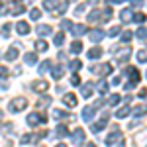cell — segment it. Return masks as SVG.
Returning a JSON list of instances; mask_svg holds the SVG:
<instances>
[{
    "label": "cell",
    "mask_w": 147,
    "mask_h": 147,
    "mask_svg": "<svg viewBox=\"0 0 147 147\" xmlns=\"http://www.w3.org/2000/svg\"><path fill=\"white\" fill-rule=\"evenodd\" d=\"M88 37H90L92 41L96 43V41L104 39V32H102V30H90V32H88Z\"/></svg>",
    "instance_id": "cell-9"
},
{
    "label": "cell",
    "mask_w": 147,
    "mask_h": 147,
    "mask_svg": "<svg viewBox=\"0 0 147 147\" xmlns=\"http://www.w3.org/2000/svg\"><path fill=\"white\" fill-rule=\"evenodd\" d=\"M39 122L45 124L47 116H43V114H30V116H28V124H30V125H37Z\"/></svg>",
    "instance_id": "cell-5"
},
{
    "label": "cell",
    "mask_w": 147,
    "mask_h": 147,
    "mask_svg": "<svg viewBox=\"0 0 147 147\" xmlns=\"http://www.w3.org/2000/svg\"><path fill=\"white\" fill-rule=\"evenodd\" d=\"M2 34L8 37V34H10V26H8V24H6V26H2Z\"/></svg>",
    "instance_id": "cell-42"
},
{
    "label": "cell",
    "mask_w": 147,
    "mask_h": 147,
    "mask_svg": "<svg viewBox=\"0 0 147 147\" xmlns=\"http://www.w3.org/2000/svg\"><path fill=\"white\" fill-rule=\"evenodd\" d=\"M26 106H28V100H26V98H16V100L10 102L8 108H10V112H20V110H24Z\"/></svg>",
    "instance_id": "cell-2"
},
{
    "label": "cell",
    "mask_w": 147,
    "mask_h": 147,
    "mask_svg": "<svg viewBox=\"0 0 147 147\" xmlns=\"http://www.w3.org/2000/svg\"><path fill=\"white\" fill-rule=\"evenodd\" d=\"M120 100H122V98H120V94H112V96H110V100H108V104H112V106H116V104H118Z\"/></svg>",
    "instance_id": "cell-35"
},
{
    "label": "cell",
    "mask_w": 147,
    "mask_h": 147,
    "mask_svg": "<svg viewBox=\"0 0 147 147\" xmlns=\"http://www.w3.org/2000/svg\"><path fill=\"white\" fill-rule=\"evenodd\" d=\"M47 88H49V84H47L45 80H37V82L34 84V90L35 92H45Z\"/></svg>",
    "instance_id": "cell-13"
},
{
    "label": "cell",
    "mask_w": 147,
    "mask_h": 147,
    "mask_svg": "<svg viewBox=\"0 0 147 147\" xmlns=\"http://www.w3.org/2000/svg\"><path fill=\"white\" fill-rule=\"evenodd\" d=\"M92 73H98L100 77H106V75H110L112 73V65L110 63H102L100 67H90Z\"/></svg>",
    "instance_id": "cell-3"
},
{
    "label": "cell",
    "mask_w": 147,
    "mask_h": 147,
    "mask_svg": "<svg viewBox=\"0 0 147 147\" xmlns=\"http://www.w3.org/2000/svg\"><path fill=\"white\" fill-rule=\"evenodd\" d=\"M24 61H26L28 65H34V63H37V55H35V53H26V55H24Z\"/></svg>",
    "instance_id": "cell-17"
},
{
    "label": "cell",
    "mask_w": 147,
    "mask_h": 147,
    "mask_svg": "<svg viewBox=\"0 0 147 147\" xmlns=\"http://www.w3.org/2000/svg\"><path fill=\"white\" fill-rule=\"evenodd\" d=\"M30 16H32V20H39V18H41V10L34 8V10L30 12Z\"/></svg>",
    "instance_id": "cell-33"
},
{
    "label": "cell",
    "mask_w": 147,
    "mask_h": 147,
    "mask_svg": "<svg viewBox=\"0 0 147 147\" xmlns=\"http://www.w3.org/2000/svg\"><path fill=\"white\" fill-rule=\"evenodd\" d=\"M80 94H82L84 98H88L92 94V82H84V86H80Z\"/></svg>",
    "instance_id": "cell-12"
},
{
    "label": "cell",
    "mask_w": 147,
    "mask_h": 147,
    "mask_svg": "<svg viewBox=\"0 0 147 147\" xmlns=\"http://www.w3.org/2000/svg\"><path fill=\"white\" fill-rule=\"evenodd\" d=\"M131 37H134V34H131V32H124V35H122V39H124V41H129Z\"/></svg>",
    "instance_id": "cell-40"
},
{
    "label": "cell",
    "mask_w": 147,
    "mask_h": 147,
    "mask_svg": "<svg viewBox=\"0 0 147 147\" xmlns=\"http://www.w3.org/2000/svg\"><path fill=\"white\" fill-rule=\"evenodd\" d=\"M84 141V131L82 129H75V134H73V143H82Z\"/></svg>",
    "instance_id": "cell-10"
},
{
    "label": "cell",
    "mask_w": 147,
    "mask_h": 147,
    "mask_svg": "<svg viewBox=\"0 0 147 147\" xmlns=\"http://www.w3.org/2000/svg\"><path fill=\"white\" fill-rule=\"evenodd\" d=\"M71 82H73V84H79V82H80L79 75H73V77H71Z\"/></svg>",
    "instance_id": "cell-43"
},
{
    "label": "cell",
    "mask_w": 147,
    "mask_h": 147,
    "mask_svg": "<svg viewBox=\"0 0 147 147\" xmlns=\"http://www.w3.org/2000/svg\"><path fill=\"white\" fill-rule=\"evenodd\" d=\"M12 2H22V0H12Z\"/></svg>",
    "instance_id": "cell-50"
},
{
    "label": "cell",
    "mask_w": 147,
    "mask_h": 147,
    "mask_svg": "<svg viewBox=\"0 0 147 147\" xmlns=\"http://www.w3.org/2000/svg\"><path fill=\"white\" fill-rule=\"evenodd\" d=\"M120 137H122V131H120V127H116L112 134L106 137V143H108V145H114V143H116V141H118Z\"/></svg>",
    "instance_id": "cell-7"
},
{
    "label": "cell",
    "mask_w": 147,
    "mask_h": 147,
    "mask_svg": "<svg viewBox=\"0 0 147 147\" xmlns=\"http://www.w3.org/2000/svg\"><path fill=\"white\" fill-rule=\"evenodd\" d=\"M6 61H14V59H18V49L16 47H10L8 51H6Z\"/></svg>",
    "instance_id": "cell-15"
},
{
    "label": "cell",
    "mask_w": 147,
    "mask_h": 147,
    "mask_svg": "<svg viewBox=\"0 0 147 147\" xmlns=\"http://www.w3.org/2000/svg\"><path fill=\"white\" fill-rule=\"evenodd\" d=\"M136 35L139 37V39H147V28H139L136 32Z\"/></svg>",
    "instance_id": "cell-30"
},
{
    "label": "cell",
    "mask_w": 147,
    "mask_h": 147,
    "mask_svg": "<svg viewBox=\"0 0 147 147\" xmlns=\"http://www.w3.org/2000/svg\"><path fill=\"white\" fill-rule=\"evenodd\" d=\"M127 75H129V82L125 84V88L129 90V88H134L137 82H139V71L136 67H127Z\"/></svg>",
    "instance_id": "cell-1"
},
{
    "label": "cell",
    "mask_w": 147,
    "mask_h": 147,
    "mask_svg": "<svg viewBox=\"0 0 147 147\" xmlns=\"http://www.w3.org/2000/svg\"><path fill=\"white\" fill-rule=\"evenodd\" d=\"M116 55V61L118 63H124L127 57L131 55V49H127V47H124V49H118V53H114Z\"/></svg>",
    "instance_id": "cell-6"
},
{
    "label": "cell",
    "mask_w": 147,
    "mask_h": 147,
    "mask_svg": "<svg viewBox=\"0 0 147 147\" xmlns=\"http://www.w3.org/2000/svg\"><path fill=\"white\" fill-rule=\"evenodd\" d=\"M134 20H136V22H145V14H136V16H134Z\"/></svg>",
    "instance_id": "cell-39"
},
{
    "label": "cell",
    "mask_w": 147,
    "mask_h": 147,
    "mask_svg": "<svg viewBox=\"0 0 147 147\" xmlns=\"http://www.w3.org/2000/svg\"><path fill=\"white\" fill-rule=\"evenodd\" d=\"M63 41H65V35H63V34H57L55 39H53V43H55V45H63Z\"/></svg>",
    "instance_id": "cell-31"
},
{
    "label": "cell",
    "mask_w": 147,
    "mask_h": 147,
    "mask_svg": "<svg viewBox=\"0 0 147 147\" xmlns=\"http://www.w3.org/2000/svg\"><path fill=\"white\" fill-rule=\"evenodd\" d=\"M98 92H100V94H106V92H108V84H106V82H100V84H98Z\"/></svg>",
    "instance_id": "cell-38"
},
{
    "label": "cell",
    "mask_w": 147,
    "mask_h": 147,
    "mask_svg": "<svg viewBox=\"0 0 147 147\" xmlns=\"http://www.w3.org/2000/svg\"><path fill=\"white\" fill-rule=\"evenodd\" d=\"M102 55V49L100 47H92L90 51H88V59H98Z\"/></svg>",
    "instance_id": "cell-18"
},
{
    "label": "cell",
    "mask_w": 147,
    "mask_h": 147,
    "mask_svg": "<svg viewBox=\"0 0 147 147\" xmlns=\"http://www.w3.org/2000/svg\"><path fill=\"white\" fill-rule=\"evenodd\" d=\"M131 114L134 116H143V114H147V106H136V108H131Z\"/></svg>",
    "instance_id": "cell-20"
},
{
    "label": "cell",
    "mask_w": 147,
    "mask_h": 147,
    "mask_svg": "<svg viewBox=\"0 0 147 147\" xmlns=\"http://www.w3.org/2000/svg\"><path fill=\"white\" fill-rule=\"evenodd\" d=\"M106 124H108V114H104V116H102V120H98L96 124L90 125V131H94V134H100L102 129L106 127Z\"/></svg>",
    "instance_id": "cell-4"
},
{
    "label": "cell",
    "mask_w": 147,
    "mask_h": 147,
    "mask_svg": "<svg viewBox=\"0 0 147 147\" xmlns=\"http://www.w3.org/2000/svg\"><path fill=\"white\" fill-rule=\"evenodd\" d=\"M43 6H45V10H55V6H59V0H45L43 2Z\"/></svg>",
    "instance_id": "cell-19"
},
{
    "label": "cell",
    "mask_w": 147,
    "mask_h": 147,
    "mask_svg": "<svg viewBox=\"0 0 147 147\" xmlns=\"http://www.w3.org/2000/svg\"><path fill=\"white\" fill-rule=\"evenodd\" d=\"M16 30H18V34H20V35L30 34V26H28L26 22H18V24H16Z\"/></svg>",
    "instance_id": "cell-11"
},
{
    "label": "cell",
    "mask_w": 147,
    "mask_h": 147,
    "mask_svg": "<svg viewBox=\"0 0 147 147\" xmlns=\"http://www.w3.org/2000/svg\"><path fill=\"white\" fill-rule=\"evenodd\" d=\"M118 34H120V28H118V26H114V28H110V32H108V35H110V37H116Z\"/></svg>",
    "instance_id": "cell-37"
},
{
    "label": "cell",
    "mask_w": 147,
    "mask_h": 147,
    "mask_svg": "<svg viewBox=\"0 0 147 147\" xmlns=\"http://www.w3.org/2000/svg\"><path fill=\"white\" fill-rule=\"evenodd\" d=\"M84 147H96V145H94V143H86Z\"/></svg>",
    "instance_id": "cell-47"
},
{
    "label": "cell",
    "mask_w": 147,
    "mask_h": 147,
    "mask_svg": "<svg viewBox=\"0 0 147 147\" xmlns=\"http://www.w3.org/2000/svg\"><path fill=\"white\" fill-rule=\"evenodd\" d=\"M24 12H26V6H22V2H20V4H16V8L10 10V14L12 16H18V14H24Z\"/></svg>",
    "instance_id": "cell-21"
},
{
    "label": "cell",
    "mask_w": 147,
    "mask_h": 147,
    "mask_svg": "<svg viewBox=\"0 0 147 147\" xmlns=\"http://www.w3.org/2000/svg\"><path fill=\"white\" fill-rule=\"evenodd\" d=\"M35 49L37 51H47V43L43 39H39V41H35Z\"/></svg>",
    "instance_id": "cell-27"
},
{
    "label": "cell",
    "mask_w": 147,
    "mask_h": 147,
    "mask_svg": "<svg viewBox=\"0 0 147 147\" xmlns=\"http://www.w3.org/2000/svg\"><path fill=\"white\" fill-rule=\"evenodd\" d=\"M141 2H143V0H131V4H136V6H139Z\"/></svg>",
    "instance_id": "cell-46"
},
{
    "label": "cell",
    "mask_w": 147,
    "mask_h": 147,
    "mask_svg": "<svg viewBox=\"0 0 147 147\" xmlns=\"http://www.w3.org/2000/svg\"><path fill=\"white\" fill-rule=\"evenodd\" d=\"M49 65H51V61H43V63L39 65V73H47V69H49Z\"/></svg>",
    "instance_id": "cell-36"
},
{
    "label": "cell",
    "mask_w": 147,
    "mask_h": 147,
    "mask_svg": "<svg viewBox=\"0 0 147 147\" xmlns=\"http://www.w3.org/2000/svg\"><path fill=\"white\" fill-rule=\"evenodd\" d=\"M6 75H8V69H6V67H2V65H0V77H6Z\"/></svg>",
    "instance_id": "cell-44"
},
{
    "label": "cell",
    "mask_w": 147,
    "mask_h": 147,
    "mask_svg": "<svg viewBox=\"0 0 147 147\" xmlns=\"http://www.w3.org/2000/svg\"><path fill=\"white\" fill-rule=\"evenodd\" d=\"M120 18H122V22H129L134 16H131V10H122L120 12Z\"/></svg>",
    "instance_id": "cell-24"
},
{
    "label": "cell",
    "mask_w": 147,
    "mask_h": 147,
    "mask_svg": "<svg viewBox=\"0 0 147 147\" xmlns=\"http://www.w3.org/2000/svg\"><path fill=\"white\" fill-rule=\"evenodd\" d=\"M57 147H67V145H63V143H59V145H57Z\"/></svg>",
    "instance_id": "cell-49"
},
{
    "label": "cell",
    "mask_w": 147,
    "mask_h": 147,
    "mask_svg": "<svg viewBox=\"0 0 147 147\" xmlns=\"http://www.w3.org/2000/svg\"><path fill=\"white\" fill-rule=\"evenodd\" d=\"M94 112H96V106H86V108L82 110V118H84V122H90L92 116H94Z\"/></svg>",
    "instance_id": "cell-8"
},
{
    "label": "cell",
    "mask_w": 147,
    "mask_h": 147,
    "mask_svg": "<svg viewBox=\"0 0 147 147\" xmlns=\"http://www.w3.org/2000/svg\"><path fill=\"white\" fill-rule=\"evenodd\" d=\"M108 2H112V0H108ZM116 2H118V0H116Z\"/></svg>",
    "instance_id": "cell-51"
},
{
    "label": "cell",
    "mask_w": 147,
    "mask_h": 147,
    "mask_svg": "<svg viewBox=\"0 0 147 147\" xmlns=\"http://www.w3.org/2000/svg\"><path fill=\"white\" fill-rule=\"evenodd\" d=\"M69 67L73 69V71H79V69L82 67V63H80L79 59H75V61H71V65H69Z\"/></svg>",
    "instance_id": "cell-32"
},
{
    "label": "cell",
    "mask_w": 147,
    "mask_h": 147,
    "mask_svg": "<svg viewBox=\"0 0 147 147\" xmlns=\"http://www.w3.org/2000/svg\"><path fill=\"white\" fill-rule=\"evenodd\" d=\"M120 82H122L120 77H114V79H112V84H120Z\"/></svg>",
    "instance_id": "cell-45"
},
{
    "label": "cell",
    "mask_w": 147,
    "mask_h": 147,
    "mask_svg": "<svg viewBox=\"0 0 147 147\" xmlns=\"http://www.w3.org/2000/svg\"><path fill=\"white\" fill-rule=\"evenodd\" d=\"M137 61H139V63H145L147 61V49H141V51L137 53Z\"/></svg>",
    "instance_id": "cell-28"
},
{
    "label": "cell",
    "mask_w": 147,
    "mask_h": 147,
    "mask_svg": "<svg viewBox=\"0 0 147 147\" xmlns=\"http://www.w3.org/2000/svg\"><path fill=\"white\" fill-rule=\"evenodd\" d=\"M63 75H65V69H63V67H55V71H53V79L59 80Z\"/></svg>",
    "instance_id": "cell-26"
},
{
    "label": "cell",
    "mask_w": 147,
    "mask_h": 147,
    "mask_svg": "<svg viewBox=\"0 0 147 147\" xmlns=\"http://www.w3.org/2000/svg\"><path fill=\"white\" fill-rule=\"evenodd\" d=\"M37 35H47V34H51L53 30H51V26H37Z\"/></svg>",
    "instance_id": "cell-16"
},
{
    "label": "cell",
    "mask_w": 147,
    "mask_h": 147,
    "mask_svg": "<svg viewBox=\"0 0 147 147\" xmlns=\"http://www.w3.org/2000/svg\"><path fill=\"white\" fill-rule=\"evenodd\" d=\"M69 114L63 112V110H53V118H57V120H63V118H67Z\"/></svg>",
    "instance_id": "cell-29"
},
{
    "label": "cell",
    "mask_w": 147,
    "mask_h": 147,
    "mask_svg": "<svg viewBox=\"0 0 147 147\" xmlns=\"http://www.w3.org/2000/svg\"><path fill=\"white\" fill-rule=\"evenodd\" d=\"M88 2H90V4H96V2H98V0H88Z\"/></svg>",
    "instance_id": "cell-48"
},
{
    "label": "cell",
    "mask_w": 147,
    "mask_h": 147,
    "mask_svg": "<svg viewBox=\"0 0 147 147\" xmlns=\"http://www.w3.org/2000/svg\"><path fill=\"white\" fill-rule=\"evenodd\" d=\"M129 112H131V108H127V106H124V108H120V110L116 112V116H118V118H125V116H127Z\"/></svg>",
    "instance_id": "cell-25"
},
{
    "label": "cell",
    "mask_w": 147,
    "mask_h": 147,
    "mask_svg": "<svg viewBox=\"0 0 147 147\" xmlns=\"http://www.w3.org/2000/svg\"><path fill=\"white\" fill-rule=\"evenodd\" d=\"M80 49H82V43H80V41H75V43L71 45V51H73V53H79Z\"/></svg>",
    "instance_id": "cell-34"
},
{
    "label": "cell",
    "mask_w": 147,
    "mask_h": 147,
    "mask_svg": "<svg viewBox=\"0 0 147 147\" xmlns=\"http://www.w3.org/2000/svg\"><path fill=\"white\" fill-rule=\"evenodd\" d=\"M61 28H63V30H67V28L71 30V28H73V24L69 22V20H63V24H61Z\"/></svg>",
    "instance_id": "cell-41"
},
{
    "label": "cell",
    "mask_w": 147,
    "mask_h": 147,
    "mask_svg": "<svg viewBox=\"0 0 147 147\" xmlns=\"http://www.w3.org/2000/svg\"><path fill=\"white\" fill-rule=\"evenodd\" d=\"M71 30H73V34H75V35H82L84 32H86V28H84V26H80V24H77V26H73Z\"/></svg>",
    "instance_id": "cell-23"
},
{
    "label": "cell",
    "mask_w": 147,
    "mask_h": 147,
    "mask_svg": "<svg viewBox=\"0 0 147 147\" xmlns=\"http://www.w3.org/2000/svg\"><path fill=\"white\" fill-rule=\"evenodd\" d=\"M55 131H57V136H59V137H65V136L69 134V129H67V125H65V124L57 125V129H55Z\"/></svg>",
    "instance_id": "cell-22"
},
{
    "label": "cell",
    "mask_w": 147,
    "mask_h": 147,
    "mask_svg": "<svg viewBox=\"0 0 147 147\" xmlns=\"http://www.w3.org/2000/svg\"><path fill=\"white\" fill-rule=\"evenodd\" d=\"M63 102L67 104L69 108H75V106H77V96H75V94H67V96L63 98Z\"/></svg>",
    "instance_id": "cell-14"
}]
</instances>
